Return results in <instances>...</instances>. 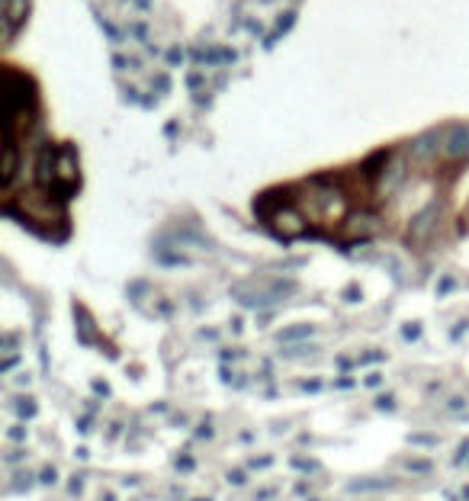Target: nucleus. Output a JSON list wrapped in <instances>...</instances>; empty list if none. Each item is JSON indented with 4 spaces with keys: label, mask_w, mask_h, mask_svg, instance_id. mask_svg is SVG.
<instances>
[{
    "label": "nucleus",
    "mask_w": 469,
    "mask_h": 501,
    "mask_svg": "<svg viewBox=\"0 0 469 501\" xmlns=\"http://www.w3.org/2000/svg\"><path fill=\"white\" fill-rule=\"evenodd\" d=\"M42 482H55V469H45V472H42Z\"/></svg>",
    "instance_id": "obj_1"
},
{
    "label": "nucleus",
    "mask_w": 469,
    "mask_h": 501,
    "mask_svg": "<svg viewBox=\"0 0 469 501\" xmlns=\"http://www.w3.org/2000/svg\"><path fill=\"white\" fill-rule=\"evenodd\" d=\"M196 501H203V498H196ZM206 501H209V498H206Z\"/></svg>",
    "instance_id": "obj_2"
}]
</instances>
